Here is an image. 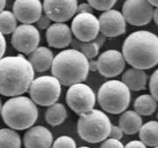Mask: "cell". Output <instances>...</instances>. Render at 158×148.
I'll return each instance as SVG.
<instances>
[{
	"instance_id": "cell-1",
	"label": "cell",
	"mask_w": 158,
	"mask_h": 148,
	"mask_svg": "<svg viewBox=\"0 0 158 148\" xmlns=\"http://www.w3.org/2000/svg\"><path fill=\"white\" fill-rule=\"evenodd\" d=\"M0 93L6 97L22 95L34 80V69L23 55L1 57Z\"/></svg>"
},
{
	"instance_id": "cell-2",
	"label": "cell",
	"mask_w": 158,
	"mask_h": 148,
	"mask_svg": "<svg viewBox=\"0 0 158 148\" xmlns=\"http://www.w3.org/2000/svg\"><path fill=\"white\" fill-rule=\"evenodd\" d=\"M122 53L132 67L153 68L158 64V36L146 30L135 31L125 39Z\"/></svg>"
},
{
	"instance_id": "cell-3",
	"label": "cell",
	"mask_w": 158,
	"mask_h": 148,
	"mask_svg": "<svg viewBox=\"0 0 158 148\" xmlns=\"http://www.w3.org/2000/svg\"><path fill=\"white\" fill-rule=\"evenodd\" d=\"M52 75L62 85L81 83L86 80L90 72V59L77 49H69L58 53L51 67Z\"/></svg>"
},
{
	"instance_id": "cell-4",
	"label": "cell",
	"mask_w": 158,
	"mask_h": 148,
	"mask_svg": "<svg viewBox=\"0 0 158 148\" xmlns=\"http://www.w3.org/2000/svg\"><path fill=\"white\" fill-rule=\"evenodd\" d=\"M36 105L32 98L23 95L11 97L4 103L1 109L4 123L16 131L31 128L39 116Z\"/></svg>"
},
{
	"instance_id": "cell-5",
	"label": "cell",
	"mask_w": 158,
	"mask_h": 148,
	"mask_svg": "<svg viewBox=\"0 0 158 148\" xmlns=\"http://www.w3.org/2000/svg\"><path fill=\"white\" fill-rule=\"evenodd\" d=\"M97 99L104 111L109 114H121L131 102L130 88L123 81L108 80L99 87Z\"/></svg>"
},
{
	"instance_id": "cell-6",
	"label": "cell",
	"mask_w": 158,
	"mask_h": 148,
	"mask_svg": "<svg viewBox=\"0 0 158 148\" xmlns=\"http://www.w3.org/2000/svg\"><path fill=\"white\" fill-rule=\"evenodd\" d=\"M112 123L107 115L99 109H92L79 115L77 132L83 140L90 144L105 141L110 135Z\"/></svg>"
},
{
	"instance_id": "cell-7",
	"label": "cell",
	"mask_w": 158,
	"mask_h": 148,
	"mask_svg": "<svg viewBox=\"0 0 158 148\" xmlns=\"http://www.w3.org/2000/svg\"><path fill=\"white\" fill-rule=\"evenodd\" d=\"M62 83L54 75L40 76L34 79L29 88V94L37 105L49 107L57 102L62 92Z\"/></svg>"
},
{
	"instance_id": "cell-8",
	"label": "cell",
	"mask_w": 158,
	"mask_h": 148,
	"mask_svg": "<svg viewBox=\"0 0 158 148\" xmlns=\"http://www.w3.org/2000/svg\"><path fill=\"white\" fill-rule=\"evenodd\" d=\"M96 94L89 85L76 83L69 85L66 94V102L70 109L78 115L87 113L94 108Z\"/></svg>"
},
{
	"instance_id": "cell-9",
	"label": "cell",
	"mask_w": 158,
	"mask_h": 148,
	"mask_svg": "<svg viewBox=\"0 0 158 148\" xmlns=\"http://www.w3.org/2000/svg\"><path fill=\"white\" fill-rule=\"evenodd\" d=\"M154 10V6L148 0H126L122 13L130 25L141 27L151 21Z\"/></svg>"
},
{
	"instance_id": "cell-10",
	"label": "cell",
	"mask_w": 158,
	"mask_h": 148,
	"mask_svg": "<svg viewBox=\"0 0 158 148\" xmlns=\"http://www.w3.org/2000/svg\"><path fill=\"white\" fill-rule=\"evenodd\" d=\"M40 41L38 28L33 24H21L11 35V44L17 51L29 55L39 47Z\"/></svg>"
},
{
	"instance_id": "cell-11",
	"label": "cell",
	"mask_w": 158,
	"mask_h": 148,
	"mask_svg": "<svg viewBox=\"0 0 158 148\" xmlns=\"http://www.w3.org/2000/svg\"><path fill=\"white\" fill-rule=\"evenodd\" d=\"M74 36L81 41H93L100 32L99 20L92 12L77 13L71 22Z\"/></svg>"
},
{
	"instance_id": "cell-12",
	"label": "cell",
	"mask_w": 158,
	"mask_h": 148,
	"mask_svg": "<svg viewBox=\"0 0 158 148\" xmlns=\"http://www.w3.org/2000/svg\"><path fill=\"white\" fill-rule=\"evenodd\" d=\"M98 72L103 77L112 79L124 71L126 59L123 53L116 50H108L98 57Z\"/></svg>"
},
{
	"instance_id": "cell-13",
	"label": "cell",
	"mask_w": 158,
	"mask_h": 148,
	"mask_svg": "<svg viewBox=\"0 0 158 148\" xmlns=\"http://www.w3.org/2000/svg\"><path fill=\"white\" fill-rule=\"evenodd\" d=\"M77 0H44L43 10L55 22L69 20L77 12Z\"/></svg>"
},
{
	"instance_id": "cell-14",
	"label": "cell",
	"mask_w": 158,
	"mask_h": 148,
	"mask_svg": "<svg viewBox=\"0 0 158 148\" xmlns=\"http://www.w3.org/2000/svg\"><path fill=\"white\" fill-rule=\"evenodd\" d=\"M100 33L109 38L117 37L126 33V19L123 13L117 10L105 11L98 18Z\"/></svg>"
},
{
	"instance_id": "cell-15",
	"label": "cell",
	"mask_w": 158,
	"mask_h": 148,
	"mask_svg": "<svg viewBox=\"0 0 158 148\" xmlns=\"http://www.w3.org/2000/svg\"><path fill=\"white\" fill-rule=\"evenodd\" d=\"M12 11L20 23L33 24L42 15L43 5L40 0H15Z\"/></svg>"
},
{
	"instance_id": "cell-16",
	"label": "cell",
	"mask_w": 158,
	"mask_h": 148,
	"mask_svg": "<svg viewBox=\"0 0 158 148\" xmlns=\"http://www.w3.org/2000/svg\"><path fill=\"white\" fill-rule=\"evenodd\" d=\"M72 30L63 22L52 24L46 32V38L49 47L55 49H63L72 42Z\"/></svg>"
},
{
	"instance_id": "cell-17",
	"label": "cell",
	"mask_w": 158,
	"mask_h": 148,
	"mask_svg": "<svg viewBox=\"0 0 158 148\" xmlns=\"http://www.w3.org/2000/svg\"><path fill=\"white\" fill-rule=\"evenodd\" d=\"M53 135L50 131L41 125L29 128L23 139L26 147H50L53 146Z\"/></svg>"
},
{
	"instance_id": "cell-18",
	"label": "cell",
	"mask_w": 158,
	"mask_h": 148,
	"mask_svg": "<svg viewBox=\"0 0 158 148\" xmlns=\"http://www.w3.org/2000/svg\"><path fill=\"white\" fill-rule=\"evenodd\" d=\"M54 54L48 47L40 46L29 54L28 60L32 63L34 71L37 72H44L52 67L54 62Z\"/></svg>"
},
{
	"instance_id": "cell-19",
	"label": "cell",
	"mask_w": 158,
	"mask_h": 148,
	"mask_svg": "<svg viewBox=\"0 0 158 148\" xmlns=\"http://www.w3.org/2000/svg\"><path fill=\"white\" fill-rule=\"evenodd\" d=\"M122 81L129 87L130 90L139 92L146 89L148 75L144 70L133 67L123 73Z\"/></svg>"
},
{
	"instance_id": "cell-20",
	"label": "cell",
	"mask_w": 158,
	"mask_h": 148,
	"mask_svg": "<svg viewBox=\"0 0 158 148\" xmlns=\"http://www.w3.org/2000/svg\"><path fill=\"white\" fill-rule=\"evenodd\" d=\"M118 126L122 129L125 134L134 135L139 132L142 126L141 115L135 110L124 111L118 119Z\"/></svg>"
},
{
	"instance_id": "cell-21",
	"label": "cell",
	"mask_w": 158,
	"mask_h": 148,
	"mask_svg": "<svg viewBox=\"0 0 158 148\" xmlns=\"http://www.w3.org/2000/svg\"><path fill=\"white\" fill-rule=\"evenodd\" d=\"M134 108L138 114L143 116L153 115L157 108V101L152 94H142L138 96L134 102Z\"/></svg>"
},
{
	"instance_id": "cell-22",
	"label": "cell",
	"mask_w": 158,
	"mask_h": 148,
	"mask_svg": "<svg viewBox=\"0 0 158 148\" xmlns=\"http://www.w3.org/2000/svg\"><path fill=\"white\" fill-rule=\"evenodd\" d=\"M139 137L147 146H158L157 121H149L142 124L139 131Z\"/></svg>"
},
{
	"instance_id": "cell-23",
	"label": "cell",
	"mask_w": 158,
	"mask_h": 148,
	"mask_svg": "<svg viewBox=\"0 0 158 148\" xmlns=\"http://www.w3.org/2000/svg\"><path fill=\"white\" fill-rule=\"evenodd\" d=\"M66 118H67V110L62 103H54L46 110V122L51 126H58L62 124Z\"/></svg>"
},
{
	"instance_id": "cell-24",
	"label": "cell",
	"mask_w": 158,
	"mask_h": 148,
	"mask_svg": "<svg viewBox=\"0 0 158 148\" xmlns=\"http://www.w3.org/2000/svg\"><path fill=\"white\" fill-rule=\"evenodd\" d=\"M21 139L14 129L4 128L0 131V146L1 147H21Z\"/></svg>"
},
{
	"instance_id": "cell-25",
	"label": "cell",
	"mask_w": 158,
	"mask_h": 148,
	"mask_svg": "<svg viewBox=\"0 0 158 148\" xmlns=\"http://www.w3.org/2000/svg\"><path fill=\"white\" fill-rule=\"evenodd\" d=\"M71 44L74 49L79 50L85 54L89 59H94L98 55L100 46L95 41H81L76 38V40H72Z\"/></svg>"
},
{
	"instance_id": "cell-26",
	"label": "cell",
	"mask_w": 158,
	"mask_h": 148,
	"mask_svg": "<svg viewBox=\"0 0 158 148\" xmlns=\"http://www.w3.org/2000/svg\"><path fill=\"white\" fill-rule=\"evenodd\" d=\"M0 31L1 34H12L17 28V18L14 15L13 11H2L0 15Z\"/></svg>"
},
{
	"instance_id": "cell-27",
	"label": "cell",
	"mask_w": 158,
	"mask_h": 148,
	"mask_svg": "<svg viewBox=\"0 0 158 148\" xmlns=\"http://www.w3.org/2000/svg\"><path fill=\"white\" fill-rule=\"evenodd\" d=\"M91 6L98 11H107L113 8L117 0H87Z\"/></svg>"
},
{
	"instance_id": "cell-28",
	"label": "cell",
	"mask_w": 158,
	"mask_h": 148,
	"mask_svg": "<svg viewBox=\"0 0 158 148\" xmlns=\"http://www.w3.org/2000/svg\"><path fill=\"white\" fill-rule=\"evenodd\" d=\"M53 147H77V144L72 137L69 136H61L57 137L53 143Z\"/></svg>"
},
{
	"instance_id": "cell-29",
	"label": "cell",
	"mask_w": 158,
	"mask_h": 148,
	"mask_svg": "<svg viewBox=\"0 0 158 148\" xmlns=\"http://www.w3.org/2000/svg\"><path fill=\"white\" fill-rule=\"evenodd\" d=\"M149 91L158 102V69L156 70L149 80Z\"/></svg>"
},
{
	"instance_id": "cell-30",
	"label": "cell",
	"mask_w": 158,
	"mask_h": 148,
	"mask_svg": "<svg viewBox=\"0 0 158 148\" xmlns=\"http://www.w3.org/2000/svg\"><path fill=\"white\" fill-rule=\"evenodd\" d=\"M51 21H52V20L45 13L40 17V19L36 22V25H37V28L40 29H48L52 25Z\"/></svg>"
},
{
	"instance_id": "cell-31",
	"label": "cell",
	"mask_w": 158,
	"mask_h": 148,
	"mask_svg": "<svg viewBox=\"0 0 158 148\" xmlns=\"http://www.w3.org/2000/svg\"><path fill=\"white\" fill-rule=\"evenodd\" d=\"M101 147H124V145L119 141V139H116L113 137L106 138L105 141H103L100 145Z\"/></svg>"
},
{
	"instance_id": "cell-32",
	"label": "cell",
	"mask_w": 158,
	"mask_h": 148,
	"mask_svg": "<svg viewBox=\"0 0 158 148\" xmlns=\"http://www.w3.org/2000/svg\"><path fill=\"white\" fill-rule=\"evenodd\" d=\"M123 134H125L124 131H122V129L119 126L112 125L109 137H113L116 139H121L123 137Z\"/></svg>"
},
{
	"instance_id": "cell-33",
	"label": "cell",
	"mask_w": 158,
	"mask_h": 148,
	"mask_svg": "<svg viewBox=\"0 0 158 148\" xmlns=\"http://www.w3.org/2000/svg\"><path fill=\"white\" fill-rule=\"evenodd\" d=\"M92 9H94L90 3H82L80 4L77 7V13H80V12H92Z\"/></svg>"
},
{
	"instance_id": "cell-34",
	"label": "cell",
	"mask_w": 158,
	"mask_h": 148,
	"mask_svg": "<svg viewBox=\"0 0 158 148\" xmlns=\"http://www.w3.org/2000/svg\"><path fill=\"white\" fill-rule=\"evenodd\" d=\"M126 147H142L145 148L147 146L144 144V143L141 141V139L140 140H133L131 142L127 143L126 146Z\"/></svg>"
},
{
	"instance_id": "cell-35",
	"label": "cell",
	"mask_w": 158,
	"mask_h": 148,
	"mask_svg": "<svg viewBox=\"0 0 158 148\" xmlns=\"http://www.w3.org/2000/svg\"><path fill=\"white\" fill-rule=\"evenodd\" d=\"M0 41H1L0 42V44H1V52H0V55H1V57H3L6 50V40L4 34H1V35H0Z\"/></svg>"
},
{
	"instance_id": "cell-36",
	"label": "cell",
	"mask_w": 158,
	"mask_h": 148,
	"mask_svg": "<svg viewBox=\"0 0 158 148\" xmlns=\"http://www.w3.org/2000/svg\"><path fill=\"white\" fill-rule=\"evenodd\" d=\"M106 35H104L103 34H98V36H97L96 38L94 39V41H96L97 43L98 44V45L102 47V46L104 45V43H105V41H106Z\"/></svg>"
},
{
	"instance_id": "cell-37",
	"label": "cell",
	"mask_w": 158,
	"mask_h": 148,
	"mask_svg": "<svg viewBox=\"0 0 158 148\" xmlns=\"http://www.w3.org/2000/svg\"><path fill=\"white\" fill-rule=\"evenodd\" d=\"M90 71L91 72L98 71V62L94 61L93 59H90Z\"/></svg>"
},
{
	"instance_id": "cell-38",
	"label": "cell",
	"mask_w": 158,
	"mask_h": 148,
	"mask_svg": "<svg viewBox=\"0 0 158 148\" xmlns=\"http://www.w3.org/2000/svg\"><path fill=\"white\" fill-rule=\"evenodd\" d=\"M153 20L156 23V25L158 26V7H156L154 10V14H153Z\"/></svg>"
},
{
	"instance_id": "cell-39",
	"label": "cell",
	"mask_w": 158,
	"mask_h": 148,
	"mask_svg": "<svg viewBox=\"0 0 158 148\" xmlns=\"http://www.w3.org/2000/svg\"><path fill=\"white\" fill-rule=\"evenodd\" d=\"M6 5V0H0V8H1V11H4L5 7Z\"/></svg>"
},
{
	"instance_id": "cell-40",
	"label": "cell",
	"mask_w": 158,
	"mask_h": 148,
	"mask_svg": "<svg viewBox=\"0 0 158 148\" xmlns=\"http://www.w3.org/2000/svg\"><path fill=\"white\" fill-rule=\"evenodd\" d=\"M155 7H158V0H148Z\"/></svg>"
},
{
	"instance_id": "cell-41",
	"label": "cell",
	"mask_w": 158,
	"mask_h": 148,
	"mask_svg": "<svg viewBox=\"0 0 158 148\" xmlns=\"http://www.w3.org/2000/svg\"><path fill=\"white\" fill-rule=\"evenodd\" d=\"M156 147H157V148H158V146H156Z\"/></svg>"
}]
</instances>
